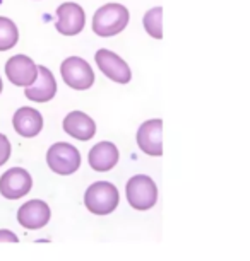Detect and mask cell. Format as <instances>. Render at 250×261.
I'll return each mask as SVG.
<instances>
[{"mask_svg": "<svg viewBox=\"0 0 250 261\" xmlns=\"http://www.w3.org/2000/svg\"><path fill=\"white\" fill-rule=\"evenodd\" d=\"M119 190L108 181L93 183L84 193L86 208L95 215H108L119 206Z\"/></svg>", "mask_w": 250, "mask_h": 261, "instance_id": "cell-2", "label": "cell"}, {"mask_svg": "<svg viewBox=\"0 0 250 261\" xmlns=\"http://www.w3.org/2000/svg\"><path fill=\"white\" fill-rule=\"evenodd\" d=\"M24 94L29 101L48 102L57 94V81L45 65H38V77L31 86L26 87Z\"/></svg>", "mask_w": 250, "mask_h": 261, "instance_id": "cell-12", "label": "cell"}, {"mask_svg": "<svg viewBox=\"0 0 250 261\" xmlns=\"http://www.w3.org/2000/svg\"><path fill=\"white\" fill-rule=\"evenodd\" d=\"M89 166L98 172L113 169L119 162V149L111 142H100L89 150Z\"/></svg>", "mask_w": 250, "mask_h": 261, "instance_id": "cell-15", "label": "cell"}, {"mask_svg": "<svg viewBox=\"0 0 250 261\" xmlns=\"http://www.w3.org/2000/svg\"><path fill=\"white\" fill-rule=\"evenodd\" d=\"M47 164L48 167L60 176H69L81 167V154L72 144L58 142L53 144L47 152Z\"/></svg>", "mask_w": 250, "mask_h": 261, "instance_id": "cell-4", "label": "cell"}, {"mask_svg": "<svg viewBox=\"0 0 250 261\" xmlns=\"http://www.w3.org/2000/svg\"><path fill=\"white\" fill-rule=\"evenodd\" d=\"M12 125L16 134L24 137V139H33L43 130V116L38 110L22 106L14 113Z\"/></svg>", "mask_w": 250, "mask_h": 261, "instance_id": "cell-13", "label": "cell"}, {"mask_svg": "<svg viewBox=\"0 0 250 261\" xmlns=\"http://www.w3.org/2000/svg\"><path fill=\"white\" fill-rule=\"evenodd\" d=\"M33 188L31 174L22 167L7 169L0 178V193L7 200H17L26 196Z\"/></svg>", "mask_w": 250, "mask_h": 261, "instance_id": "cell-6", "label": "cell"}, {"mask_svg": "<svg viewBox=\"0 0 250 261\" xmlns=\"http://www.w3.org/2000/svg\"><path fill=\"white\" fill-rule=\"evenodd\" d=\"M11 157V142L4 134H0V167H2Z\"/></svg>", "mask_w": 250, "mask_h": 261, "instance_id": "cell-18", "label": "cell"}, {"mask_svg": "<svg viewBox=\"0 0 250 261\" xmlns=\"http://www.w3.org/2000/svg\"><path fill=\"white\" fill-rule=\"evenodd\" d=\"M0 243H19V238L12 230L0 229Z\"/></svg>", "mask_w": 250, "mask_h": 261, "instance_id": "cell-19", "label": "cell"}, {"mask_svg": "<svg viewBox=\"0 0 250 261\" xmlns=\"http://www.w3.org/2000/svg\"><path fill=\"white\" fill-rule=\"evenodd\" d=\"M6 75L14 86L28 87L36 81L38 65L26 55H16L6 63Z\"/></svg>", "mask_w": 250, "mask_h": 261, "instance_id": "cell-9", "label": "cell"}, {"mask_svg": "<svg viewBox=\"0 0 250 261\" xmlns=\"http://www.w3.org/2000/svg\"><path fill=\"white\" fill-rule=\"evenodd\" d=\"M125 196L134 210H149L158 201V186L146 174L132 176L125 185Z\"/></svg>", "mask_w": 250, "mask_h": 261, "instance_id": "cell-3", "label": "cell"}, {"mask_svg": "<svg viewBox=\"0 0 250 261\" xmlns=\"http://www.w3.org/2000/svg\"><path fill=\"white\" fill-rule=\"evenodd\" d=\"M0 92H2V79H0Z\"/></svg>", "mask_w": 250, "mask_h": 261, "instance_id": "cell-20", "label": "cell"}, {"mask_svg": "<svg viewBox=\"0 0 250 261\" xmlns=\"http://www.w3.org/2000/svg\"><path fill=\"white\" fill-rule=\"evenodd\" d=\"M161 19H163V9L161 7H153L144 14V29L149 36H153L156 39L163 38V29H161Z\"/></svg>", "mask_w": 250, "mask_h": 261, "instance_id": "cell-17", "label": "cell"}, {"mask_svg": "<svg viewBox=\"0 0 250 261\" xmlns=\"http://www.w3.org/2000/svg\"><path fill=\"white\" fill-rule=\"evenodd\" d=\"M161 132H163V121L160 118L148 120L139 126V130H137V145L144 154L161 157V154H163Z\"/></svg>", "mask_w": 250, "mask_h": 261, "instance_id": "cell-10", "label": "cell"}, {"mask_svg": "<svg viewBox=\"0 0 250 261\" xmlns=\"http://www.w3.org/2000/svg\"><path fill=\"white\" fill-rule=\"evenodd\" d=\"M86 14L81 6L74 2H65L57 9V31L63 36H76L84 29Z\"/></svg>", "mask_w": 250, "mask_h": 261, "instance_id": "cell-8", "label": "cell"}, {"mask_svg": "<svg viewBox=\"0 0 250 261\" xmlns=\"http://www.w3.org/2000/svg\"><path fill=\"white\" fill-rule=\"evenodd\" d=\"M130 14L125 6L120 4H106L100 7L93 17V31L101 38L115 36L127 28Z\"/></svg>", "mask_w": 250, "mask_h": 261, "instance_id": "cell-1", "label": "cell"}, {"mask_svg": "<svg viewBox=\"0 0 250 261\" xmlns=\"http://www.w3.org/2000/svg\"><path fill=\"white\" fill-rule=\"evenodd\" d=\"M63 130L72 139L77 140H91L96 134V123L91 116L82 111H72L63 118Z\"/></svg>", "mask_w": 250, "mask_h": 261, "instance_id": "cell-14", "label": "cell"}, {"mask_svg": "<svg viewBox=\"0 0 250 261\" xmlns=\"http://www.w3.org/2000/svg\"><path fill=\"white\" fill-rule=\"evenodd\" d=\"M60 73L63 82L76 91H86L95 84V72L81 57H69L62 62Z\"/></svg>", "mask_w": 250, "mask_h": 261, "instance_id": "cell-5", "label": "cell"}, {"mask_svg": "<svg viewBox=\"0 0 250 261\" xmlns=\"http://www.w3.org/2000/svg\"><path fill=\"white\" fill-rule=\"evenodd\" d=\"M95 60L101 73H105L110 81H113L117 84L130 82V79H132L130 67L127 65V62L122 60L117 53L106 50V48H101V50L96 51Z\"/></svg>", "mask_w": 250, "mask_h": 261, "instance_id": "cell-7", "label": "cell"}, {"mask_svg": "<svg viewBox=\"0 0 250 261\" xmlns=\"http://www.w3.org/2000/svg\"><path fill=\"white\" fill-rule=\"evenodd\" d=\"M19 31L17 26L9 17L0 16V51H7L17 45Z\"/></svg>", "mask_w": 250, "mask_h": 261, "instance_id": "cell-16", "label": "cell"}, {"mask_svg": "<svg viewBox=\"0 0 250 261\" xmlns=\"http://www.w3.org/2000/svg\"><path fill=\"white\" fill-rule=\"evenodd\" d=\"M50 206H48L43 200H31L26 201L21 208L17 210V222L22 225L24 229H41L50 222Z\"/></svg>", "mask_w": 250, "mask_h": 261, "instance_id": "cell-11", "label": "cell"}]
</instances>
